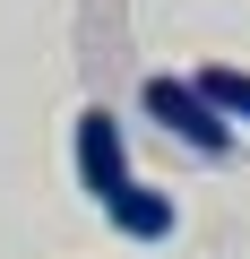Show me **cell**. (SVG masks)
Returning <instances> with one entry per match:
<instances>
[{"label": "cell", "mask_w": 250, "mask_h": 259, "mask_svg": "<svg viewBox=\"0 0 250 259\" xmlns=\"http://www.w3.org/2000/svg\"><path fill=\"white\" fill-rule=\"evenodd\" d=\"M138 112L164 130V139H181L190 156H207V164H224V156H233V139H241V130L207 104V87H198V78H147V87H138Z\"/></svg>", "instance_id": "obj_1"}, {"label": "cell", "mask_w": 250, "mask_h": 259, "mask_svg": "<svg viewBox=\"0 0 250 259\" xmlns=\"http://www.w3.org/2000/svg\"><path fill=\"white\" fill-rule=\"evenodd\" d=\"M69 164H78V190H86L95 207H112L121 190L138 182V173H130V139H121V121H112L104 104H86V112H78V139H69Z\"/></svg>", "instance_id": "obj_2"}, {"label": "cell", "mask_w": 250, "mask_h": 259, "mask_svg": "<svg viewBox=\"0 0 250 259\" xmlns=\"http://www.w3.org/2000/svg\"><path fill=\"white\" fill-rule=\"evenodd\" d=\"M104 216H112V233H121V242H164V233H173V190L130 182V190H121Z\"/></svg>", "instance_id": "obj_3"}, {"label": "cell", "mask_w": 250, "mask_h": 259, "mask_svg": "<svg viewBox=\"0 0 250 259\" xmlns=\"http://www.w3.org/2000/svg\"><path fill=\"white\" fill-rule=\"evenodd\" d=\"M190 78L207 87V104H216V112H224L233 130L250 121V69H233V61H207V69H190Z\"/></svg>", "instance_id": "obj_4"}]
</instances>
